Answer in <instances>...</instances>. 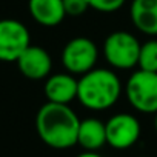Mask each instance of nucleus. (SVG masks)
<instances>
[{
	"label": "nucleus",
	"mask_w": 157,
	"mask_h": 157,
	"mask_svg": "<svg viewBox=\"0 0 157 157\" xmlns=\"http://www.w3.org/2000/svg\"><path fill=\"white\" fill-rule=\"evenodd\" d=\"M80 119L69 108L46 102L36 116V129L40 140L54 149H68L77 145V132Z\"/></svg>",
	"instance_id": "nucleus-1"
},
{
	"label": "nucleus",
	"mask_w": 157,
	"mask_h": 157,
	"mask_svg": "<svg viewBox=\"0 0 157 157\" xmlns=\"http://www.w3.org/2000/svg\"><path fill=\"white\" fill-rule=\"evenodd\" d=\"M123 91L119 75L106 68H94L78 78L77 100L91 111H105L117 103Z\"/></svg>",
	"instance_id": "nucleus-2"
},
{
	"label": "nucleus",
	"mask_w": 157,
	"mask_h": 157,
	"mask_svg": "<svg viewBox=\"0 0 157 157\" xmlns=\"http://www.w3.org/2000/svg\"><path fill=\"white\" fill-rule=\"evenodd\" d=\"M128 103L139 113H157V72L139 69L132 72L123 88Z\"/></svg>",
	"instance_id": "nucleus-3"
},
{
	"label": "nucleus",
	"mask_w": 157,
	"mask_h": 157,
	"mask_svg": "<svg viewBox=\"0 0 157 157\" xmlns=\"http://www.w3.org/2000/svg\"><path fill=\"white\" fill-rule=\"evenodd\" d=\"M140 42L128 31H114L103 42V56L106 62L117 69H132L139 63Z\"/></svg>",
	"instance_id": "nucleus-4"
},
{
	"label": "nucleus",
	"mask_w": 157,
	"mask_h": 157,
	"mask_svg": "<svg viewBox=\"0 0 157 157\" xmlns=\"http://www.w3.org/2000/svg\"><path fill=\"white\" fill-rule=\"evenodd\" d=\"M97 60L99 48L90 37H74L62 49V65L65 66L66 72L72 75H83L94 69Z\"/></svg>",
	"instance_id": "nucleus-5"
},
{
	"label": "nucleus",
	"mask_w": 157,
	"mask_h": 157,
	"mask_svg": "<svg viewBox=\"0 0 157 157\" xmlns=\"http://www.w3.org/2000/svg\"><path fill=\"white\" fill-rule=\"evenodd\" d=\"M29 45V31L20 20H0V62H17Z\"/></svg>",
	"instance_id": "nucleus-6"
},
{
	"label": "nucleus",
	"mask_w": 157,
	"mask_h": 157,
	"mask_svg": "<svg viewBox=\"0 0 157 157\" xmlns=\"http://www.w3.org/2000/svg\"><path fill=\"white\" fill-rule=\"evenodd\" d=\"M106 143L114 149H128L140 137V123L129 113H119L105 122Z\"/></svg>",
	"instance_id": "nucleus-7"
},
{
	"label": "nucleus",
	"mask_w": 157,
	"mask_h": 157,
	"mask_svg": "<svg viewBox=\"0 0 157 157\" xmlns=\"http://www.w3.org/2000/svg\"><path fill=\"white\" fill-rule=\"evenodd\" d=\"M16 63L22 75L29 78V80H43L48 75H51L52 59L49 52L42 46L29 45Z\"/></svg>",
	"instance_id": "nucleus-8"
},
{
	"label": "nucleus",
	"mask_w": 157,
	"mask_h": 157,
	"mask_svg": "<svg viewBox=\"0 0 157 157\" xmlns=\"http://www.w3.org/2000/svg\"><path fill=\"white\" fill-rule=\"evenodd\" d=\"M77 86L78 80L69 72H57L51 74L45 78L43 93L51 103L69 105L77 99Z\"/></svg>",
	"instance_id": "nucleus-9"
},
{
	"label": "nucleus",
	"mask_w": 157,
	"mask_h": 157,
	"mask_svg": "<svg viewBox=\"0 0 157 157\" xmlns=\"http://www.w3.org/2000/svg\"><path fill=\"white\" fill-rule=\"evenodd\" d=\"M28 11L33 20L45 28L59 26L66 17L63 0H28Z\"/></svg>",
	"instance_id": "nucleus-10"
},
{
	"label": "nucleus",
	"mask_w": 157,
	"mask_h": 157,
	"mask_svg": "<svg viewBox=\"0 0 157 157\" xmlns=\"http://www.w3.org/2000/svg\"><path fill=\"white\" fill-rule=\"evenodd\" d=\"M129 17L140 33L157 36V0H132Z\"/></svg>",
	"instance_id": "nucleus-11"
},
{
	"label": "nucleus",
	"mask_w": 157,
	"mask_h": 157,
	"mask_svg": "<svg viewBox=\"0 0 157 157\" xmlns=\"http://www.w3.org/2000/svg\"><path fill=\"white\" fill-rule=\"evenodd\" d=\"M106 143L105 123L96 117H88L80 120L77 132V145L85 151H99Z\"/></svg>",
	"instance_id": "nucleus-12"
},
{
	"label": "nucleus",
	"mask_w": 157,
	"mask_h": 157,
	"mask_svg": "<svg viewBox=\"0 0 157 157\" xmlns=\"http://www.w3.org/2000/svg\"><path fill=\"white\" fill-rule=\"evenodd\" d=\"M137 66L143 71L157 72V39H151L140 45Z\"/></svg>",
	"instance_id": "nucleus-13"
},
{
	"label": "nucleus",
	"mask_w": 157,
	"mask_h": 157,
	"mask_svg": "<svg viewBox=\"0 0 157 157\" xmlns=\"http://www.w3.org/2000/svg\"><path fill=\"white\" fill-rule=\"evenodd\" d=\"M126 0H88L90 8L96 10L99 13H116L117 10H120L125 5Z\"/></svg>",
	"instance_id": "nucleus-14"
},
{
	"label": "nucleus",
	"mask_w": 157,
	"mask_h": 157,
	"mask_svg": "<svg viewBox=\"0 0 157 157\" xmlns=\"http://www.w3.org/2000/svg\"><path fill=\"white\" fill-rule=\"evenodd\" d=\"M63 8L65 14L71 17H80L86 14L88 10H91L88 0H63Z\"/></svg>",
	"instance_id": "nucleus-15"
},
{
	"label": "nucleus",
	"mask_w": 157,
	"mask_h": 157,
	"mask_svg": "<svg viewBox=\"0 0 157 157\" xmlns=\"http://www.w3.org/2000/svg\"><path fill=\"white\" fill-rule=\"evenodd\" d=\"M77 157H102V155L97 154V151H83L82 154H78Z\"/></svg>",
	"instance_id": "nucleus-16"
},
{
	"label": "nucleus",
	"mask_w": 157,
	"mask_h": 157,
	"mask_svg": "<svg viewBox=\"0 0 157 157\" xmlns=\"http://www.w3.org/2000/svg\"><path fill=\"white\" fill-rule=\"evenodd\" d=\"M154 128H155V131H157V113L154 114Z\"/></svg>",
	"instance_id": "nucleus-17"
}]
</instances>
